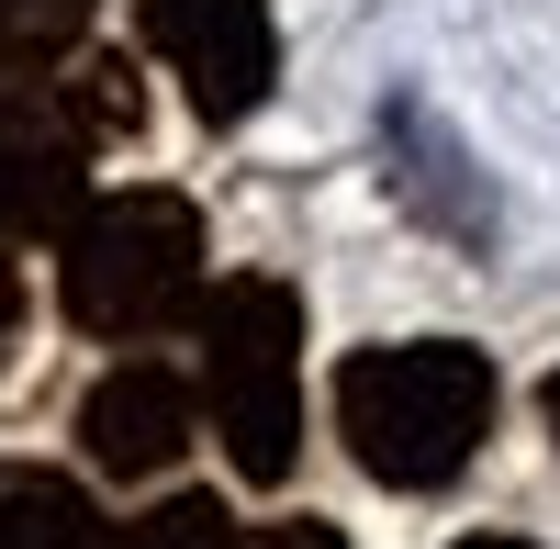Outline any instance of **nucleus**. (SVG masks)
Returning a JSON list of instances; mask_svg holds the SVG:
<instances>
[{
  "mask_svg": "<svg viewBox=\"0 0 560 549\" xmlns=\"http://www.w3.org/2000/svg\"><path fill=\"white\" fill-rule=\"evenodd\" d=\"M12 337H23V269L0 258V359H12Z\"/></svg>",
  "mask_w": 560,
  "mask_h": 549,
  "instance_id": "f8f14e48",
  "label": "nucleus"
},
{
  "mask_svg": "<svg viewBox=\"0 0 560 549\" xmlns=\"http://www.w3.org/2000/svg\"><path fill=\"white\" fill-rule=\"evenodd\" d=\"M90 202V168L79 157H34V147H0V247H57Z\"/></svg>",
  "mask_w": 560,
  "mask_h": 549,
  "instance_id": "0eeeda50",
  "label": "nucleus"
},
{
  "mask_svg": "<svg viewBox=\"0 0 560 549\" xmlns=\"http://www.w3.org/2000/svg\"><path fill=\"white\" fill-rule=\"evenodd\" d=\"M337 437L370 482L393 493H438L471 471V448L493 437V359L459 337H404V348H359L337 371Z\"/></svg>",
  "mask_w": 560,
  "mask_h": 549,
  "instance_id": "f257e3e1",
  "label": "nucleus"
},
{
  "mask_svg": "<svg viewBox=\"0 0 560 549\" xmlns=\"http://www.w3.org/2000/svg\"><path fill=\"white\" fill-rule=\"evenodd\" d=\"M549 437H560V371H549Z\"/></svg>",
  "mask_w": 560,
  "mask_h": 549,
  "instance_id": "4468645a",
  "label": "nucleus"
},
{
  "mask_svg": "<svg viewBox=\"0 0 560 549\" xmlns=\"http://www.w3.org/2000/svg\"><path fill=\"white\" fill-rule=\"evenodd\" d=\"M135 124H147V90H135L124 57H79V45L0 57V147L90 157V147H124Z\"/></svg>",
  "mask_w": 560,
  "mask_h": 549,
  "instance_id": "20e7f679",
  "label": "nucleus"
},
{
  "mask_svg": "<svg viewBox=\"0 0 560 549\" xmlns=\"http://www.w3.org/2000/svg\"><path fill=\"white\" fill-rule=\"evenodd\" d=\"M191 416H202V393L179 371L124 359L113 382H90L79 448H90V471H113V482H158V471H179V448H191Z\"/></svg>",
  "mask_w": 560,
  "mask_h": 549,
  "instance_id": "423d86ee",
  "label": "nucleus"
},
{
  "mask_svg": "<svg viewBox=\"0 0 560 549\" xmlns=\"http://www.w3.org/2000/svg\"><path fill=\"white\" fill-rule=\"evenodd\" d=\"M90 527V493L68 471H34V460H0V549H79Z\"/></svg>",
  "mask_w": 560,
  "mask_h": 549,
  "instance_id": "6e6552de",
  "label": "nucleus"
},
{
  "mask_svg": "<svg viewBox=\"0 0 560 549\" xmlns=\"http://www.w3.org/2000/svg\"><path fill=\"white\" fill-rule=\"evenodd\" d=\"M459 549H527V538H459Z\"/></svg>",
  "mask_w": 560,
  "mask_h": 549,
  "instance_id": "ddd939ff",
  "label": "nucleus"
},
{
  "mask_svg": "<svg viewBox=\"0 0 560 549\" xmlns=\"http://www.w3.org/2000/svg\"><path fill=\"white\" fill-rule=\"evenodd\" d=\"M79 549H236V516H224L213 493H168V505L124 516V527H90Z\"/></svg>",
  "mask_w": 560,
  "mask_h": 549,
  "instance_id": "1a4fd4ad",
  "label": "nucleus"
},
{
  "mask_svg": "<svg viewBox=\"0 0 560 549\" xmlns=\"http://www.w3.org/2000/svg\"><path fill=\"white\" fill-rule=\"evenodd\" d=\"M57 303L79 337H168L202 303V213L179 191H113L79 202V224L57 236Z\"/></svg>",
  "mask_w": 560,
  "mask_h": 549,
  "instance_id": "f03ea898",
  "label": "nucleus"
},
{
  "mask_svg": "<svg viewBox=\"0 0 560 549\" xmlns=\"http://www.w3.org/2000/svg\"><path fill=\"white\" fill-rule=\"evenodd\" d=\"M147 45L179 68L202 124H247L280 79V34H269V0H135Z\"/></svg>",
  "mask_w": 560,
  "mask_h": 549,
  "instance_id": "39448f33",
  "label": "nucleus"
},
{
  "mask_svg": "<svg viewBox=\"0 0 560 549\" xmlns=\"http://www.w3.org/2000/svg\"><path fill=\"white\" fill-rule=\"evenodd\" d=\"M79 34H90V0H0V57H45Z\"/></svg>",
  "mask_w": 560,
  "mask_h": 549,
  "instance_id": "9d476101",
  "label": "nucleus"
},
{
  "mask_svg": "<svg viewBox=\"0 0 560 549\" xmlns=\"http://www.w3.org/2000/svg\"><path fill=\"white\" fill-rule=\"evenodd\" d=\"M202 404L247 482H280L303 460V292L292 281H213L202 303Z\"/></svg>",
  "mask_w": 560,
  "mask_h": 549,
  "instance_id": "7ed1b4c3",
  "label": "nucleus"
},
{
  "mask_svg": "<svg viewBox=\"0 0 560 549\" xmlns=\"http://www.w3.org/2000/svg\"><path fill=\"white\" fill-rule=\"evenodd\" d=\"M236 549H348L325 516H280V527H236Z\"/></svg>",
  "mask_w": 560,
  "mask_h": 549,
  "instance_id": "9b49d317",
  "label": "nucleus"
}]
</instances>
